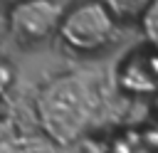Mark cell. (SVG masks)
Segmentation results:
<instances>
[{
    "label": "cell",
    "mask_w": 158,
    "mask_h": 153,
    "mask_svg": "<svg viewBox=\"0 0 158 153\" xmlns=\"http://www.w3.org/2000/svg\"><path fill=\"white\" fill-rule=\"evenodd\" d=\"M96 96L91 86L74 76H59L49 81L37 96V116L44 133L57 143H72L91 121Z\"/></svg>",
    "instance_id": "1"
},
{
    "label": "cell",
    "mask_w": 158,
    "mask_h": 153,
    "mask_svg": "<svg viewBox=\"0 0 158 153\" xmlns=\"http://www.w3.org/2000/svg\"><path fill=\"white\" fill-rule=\"evenodd\" d=\"M62 39L79 49V52H94L106 47L116 35V17L109 12V7L99 0H86L77 7H72L62 25H59Z\"/></svg>",
    "instance_id": "2"
},
{
    "label": "cell",
    "mask_w": 158,
    "mask_h": 153,
    "mask_svg": "<svg viewBox=\"0 0 158 153\" xmlns=\"http://www.w3.org/2000/svg\"><path fill=\"white\" fill-rule=\"evenodd\" d=\"M62 5L54 0H25L10 10V32L17 42H40L62 25Z\"/></svg>",
    "instance_id": "3"
},
{
    "label": "cell",
    "mask_w": 158,
    "mask_h": 153,
    "mask_svg": "<svg viewBox=\"0 0 158 153\" xmlns=\"http://www.w3.org/2000/svg\"><path fill=\"white\" fill-rule=\"evenodd\" d=\"M104 5L116 20H138L148 15L153 0H104Z\"/></svg>",
    "instance_id": "4"
},
{
    "label": "cell",
    "mask_w": 158,
    "mask_h": 153,
    "mask_svg": "<svg viewBox=\"0 0 158 153\" xmlns=\"http://www.w3.org/2000/svg\"><path fill=\"white\" fill-rule=\"evenodd\" d=\"M143 27H146L148 37L158 44V0H153V5H151V10H148V15L143 17Z\"/></svg>",
    "instance_id": "5"
},
{
    "label": "cell",
    "mask_w": 158,
    "mask_h": 153,
    "mask_svg": "<svg viewBox=\"0 0 158 153\" xmlns=\"http://www.w3.org/2000/svg\"><path fill=\"white\" fill-rule=\"evenodd\" d=\"M10 81H12V69L0 59V91H5L10 86Z\"/></svg>",
    "instance_id": "6"
},
{
    "label": "cell",
    "mask_w": 158,
    "mask_h": 153,
    "mask_svg": "<svg viewBox=\"0 0 158 153\" xmlns=\"http://www.w3.org/2000/svg\"><path fill=\"white\" fill-rule=\"evenodd\" d=\"M0 2H2V5H12V7H15V5H20V2H25V0H0Z\"/></svg>",
    "instance_id": "7"
}]
</instances>
